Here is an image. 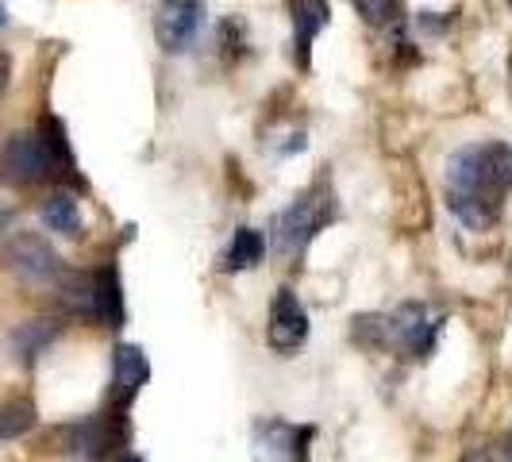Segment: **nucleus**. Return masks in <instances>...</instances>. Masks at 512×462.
<instances>
[{
    "mask_svg": "<svg viewBox=\"0 0 512 462\" xmlns=\"http://www.w3.org/2000/svg\"><path fill=\"white\" fill-rule=\"evenodd\" d=\"M355 8H359V16L366 20L370 27H382V31H393L397 39H401V8H397V0H355Z\"/></svg>",
    "mask_w": 512,
    "mask_h": 462,
    "instance_id": "obj_16",
    "label": "nucleus"
},
{
    "mask_svg": "<svg viewBox=\"0 0 512 462\" xmlns=\"http://www.w3.org/2000/svg\"><path fill=\"white\" fill-rule=\"evenodd\" d=\"M462 462H493V459H489L486 451H470V455H466Z\"/></svg>",
    "mask_w": 512,
    "mask_h": 462,
    "instance_id": "obj_19",
    "label": "nucleus"
},
{
    "mask_svg": "<svg viewBox=\"0 0 512 462\" xmlns=\"http://www.w3.org/2000/svg\"><path fill=\"white\" fill-rule=\"evenodd\" d=\"M266 339L278 355H289L297 351L308 339V312L305 305L297 301L293 289H278L274 305H270V324H266Z\"/></svg>",
    "mask_w": 512,
    "mask_h": 462,
    "instance_id": "obj_7",
    "label": "nucleus"
},
{
    "mask_svg": "<svg viewBox=\"0 0 512 462\" xmlns=\"http://www.w3.org/2000/svg\"><path fill=\"white\" fill-rule=\"evenodd\" d=\"M54 335H58L54 320H31V324H24L20 332L12 335V351H16L20 362H35L54 343Z\"/></svg>",
    "mask_w": 512,
    "mask_h": 462,
    "instance_id": "obj_13",
    "label": "nucleus"
},
{
    "mask_svg": "<svg viewBox=\"0 0 512 462\" xmlns=\"http://www.w3.org/2000/svg\"><path fill=\"white\" fill-rule=\"evenodd\" d=\"M31 424H35V409L27 401H12L0 409V439L24 436V432H31Z\"/></svg>",
    "mask_w": 512,
    "mask_h": 462,
    "instance_id": "obj_18",
    "label": "nucleus"
},
{
    "mask_svg": "<svg viewBox=\"0 0 512 462\" xmlns=\"http://www.w3.org/2000/svg\"><path fill=\"white\" fill-rule=\"evenodd\" d=\"M108 443H112V428L104 420H85V424L66 428V451L74 455H101Z\"/></svg>",
    "mask_w": 512,
    "mask_h": 462,
    "instance_id": "obj_15",
    "label": "nucleus"
},
{
    "mask_svg": "<svg viewBox=\"0 0 512 462\" xmlns=\"http://www.w3.org/2000/svg\"><path fill=\"white\" fill-rule=\"evenodd\" d=\"M39 139L47 143V151H51L54 166H58V174H70V170H74V151H70L66 128H62L54 116H47V120H43V128H39Z\"/></svg>",
    "mask_w": 512,
    "mask_h": 462,
    "instance_id": "obj_17",
    "label": "nucleus"
},
{
    "mask_svg": "<svg viewBox=\"0 0 512 462\" xmlns=\"http://www.w3.org/2000/svg\"><path fill=\"white\" fill-rule=\"evenodd\" d=\"M147 378H151L147 351L135 347V343H120L112 351V401H116V409H128L131 401L143 393Z\"/></svg>",
    "mask_w": 512,
    "mask_h": 462,
    "instance_id": "obj_8",
    "label": "nucleus"
},
{
    "mask_svg": "<svg viewBox=\"0 0 512 462\" xmlns=\"http://www.w3.org/2000/svg\"><path fill=\"white\" fill-rule=\"evenodd\" d=\"M93 320H101L108 328L124 324V289H120L116 266H101L93 274Z\"/></svg>",
    "mask_w": 512,
    "mask_h": 462,
    "instance_id": "obj_11",
    "label": "nucleus"
},
{
    "mask_svg": "<svg viewBox=\"0 0 512 462\" xmlns=\"http://www.w3.org/2000/svg\"><path fill=\"white\" fill-rule=\"evenodd\" d=\"M8 24V12H4V4H0V27Z\"/></svg>",
    "mask_w": 512,
    "mask_h": 462,
    "instance_id": "obj_22",
    "label": "nucleus"
},
{
    "mask_svg": "<svg viewBox=\"0 0 512 462\" xmlns=\"http://www.w3.org/2000/svg\"><path fill=\"white\" fill-rule=\"evenodd\" d=\"M316 436V428L308 424H289V420H258L251 428L258 462H308V443Z\"/></svg>",
    "mask_w": 512,
    "mask_h": 462,
    "instance_id": "obj_5",
    "label": "nucleus"
},
{
    "mask_svg": "<svg viewBox=\"0 0 512 462\" xmlns=\"http://www.w3.org/2000/svg\"><path fill=\"white\" fill-rule=\"evenodd\" d=\"M0 170H4V178L16 181V185H35V181L58 174V166H54L47 143L39 139V131L35 135L31 131L12 135L4 143V151H0Z\"/></svg>",
    "mask_w": 512,
    "mask_h": 462,
    "instance_id": "obj_6",
    "label": "nucleus"
},
{
    "mask_svg": "<svg viewBox=\"0 0 512 462\" xmlns=\"http://www.w3.org/2000/svg\"><path fill=\"white\" fill-rule=\"evenodd\" d=\"M439 332H443V316L420 301H405L397 312L378 316V351L393 347L405 359H428L436 351Z\"/></svg>",
    "mask_w": 512,
    "mask_h": 462,
    "instance_id": "obj_3",
    "label": "nucleus"
},
{
    "mask_svg": "<svg viewBox=\"0 0 512 462\" xmlns=\"http://www.w3.org/2000/svg\"><path fill=\"white\" fill-rule=\"evenodd\" d=\"M8 224H12V212H4V208H0V231L8 228Z\"/></svg>",
    "mask_w": 512,
    "mask_h": 462,
    "instance_id": "obj_21",
    "label": "nucleus"
},
{
    "mask_svg": "<svg viewBox=\"0 0 512 462\" xmlns=\"http://www.w3.org/2000/svg\"><path fill=\"white\" fill-rule=\"evenodd\" d=\"M332 216H335L332 193H328L324 185H312V189L301 193L285 212L274 216V224H270V243H274V251L285 258L301 255L308 243L324 231V224H332Z\"/></svg>",
    "mask_w": 512,
    "mask_h": 462,
    "instance_id": "obj_2",
    "label": "nucleus"
},
{
    "mask_svg": "<svg viewBox=\"0 0 512 462\" xmlns=\"http://www.w3.org/2000/svg\"><path fill=\"white\" fill-rule=\"evenodd\" d=\"M505 451H509V462H512V436H509V443H505Z\"/></svg>",
    "mask_w": 512,
    "mask_h": 462,
    "instance_id": "obj_24",
    "label": "nucleus"
},
{
    "mask_svg": "<svg viewBox=\"0 0 512 462\" xmlns=\"http://www.w3.org/2000/svg\"><path fill=\"white\" fill-rule=\"evenodd\" d=\"M39 216H43V224L58 235H77L81 231V208L70 193H51L43 208H39Z\"/></svg>",
    "mask_w": 512,
    "mask_h": 462,
    "instance_id": "obj_14",
    "label": "nucleus"
},
{
    "mask_svg": "<svg viewBox=\"0 0 512 462\" xmlns=\"http://www.w3.org/2000/svg\"><path fill=\"white\" fill-rule=\"evenodd\" d=\"M443 185H447V208L466 228L486 231L497 220L505 193L512 189V147L509 143L459 147L447 158Z\"/></svg>",
    "mask_w": 512,
    "mask_h": 462,
    "instance_id": "obj_1",
    "label": "nucleus"
},
{
    "mask_svg": "<svg viewBox=\"0 0 512 462\" xmlns=\"http://www.w3.org/2000/svg\"><path fill=\"white\" fill-rule=\"evenodd\" d=\"M266 255V239H262V231L255 228H239L231 235L228 251L220 258V270H228V274H239V270H251L258 266Z\"/></svg>",
    "mask_w": 512,
    "mask_h": 462,
    "instance_id": "obj_12",
    "label": "nucleus"
},
{
    "mask_svg": "<svg viewBox=\"0 0 512 462\" xmlns=\"http://www.w3.org/2000/svg\"><path fill=\"white\" fill-rule=\"evenodd\" d=\"M8 262L12 270H20L27 282H51L62 274V258L47 239L39 235H16L8 247Z\"/></svg>",
    "mask_w": 512,
    "mask_h": 462,
    "instance_id": "obj_9",
    "label": "nucleus"
},
{
    "mask_svg": "<svg viewBox=\"0 0 512 462\" xmlns=\"http://www.w3.org/2000/svg\"><path fill=\"white\" fill-rule=\"evenodd\" d=\"M289 20H293V58H297L301 70H308L312 39L332 24V8H328V0H293Z\"/></svg>",
    "mask_w": 512,
    "mask_h": 462,
    "instance_id": "obj_10",
    "label": "nucleus"
},
{
    "mask_svg": "<svg viewBox=\"0 0 512 462\" xmlns=\"http://www.w3.org/2000/svg\"><path fill=\"white\" fill-rule=\"evenodd\" d=\"M208 8L201 0H162L154 8V39L166 54H185L197 47L205 31Z\"/></svg>",
    "mask_w": 512,
    "mask_h": 462,
    "instance_id": "obj_4",
    "label": "nucleus"
},
{
    "mask_svg": "<svg viewBox=\"0 0 512 462\" xmlns=\"http://www.w3.org/2000/svg\"><path fill=\"white\" fill-rule=\"evenodd\" d=\"M509 4H512V0H509Z\"/></svg>",
    "mask_w": 512,
    "mask_h": 462,
    "instance_id": "obj_25",
    "label": "nucleus"
},
{
    "mask_svg": "<svg viewBox=\"0 0 512 462\" xmlns=\"http://www.w3.org/2000/svg\"><path fill=\"white\" fill-rule=\"evenodd\" d=\"M120 462H143V459H139V455H124Z\"/></svg>",
    "mask_w": 512,
    "mask_h": 462,
    "instance_id": "obj_23",
    "label": "nucleus"
},
{
    "mask_svg": "<svg viewBox=\"0 0 512 462\" xmlns=\"http://www.w3.org/2000/svg\"><path fill=\"white\" fill-rule=\"evenodd\" d=\"M4 89H8V62L0 58V93H4Z\"/></svg>",
    "mask_w": 512,
    "mask_h": 462,
    "instance_id": "obj_20",
    "label": "nucleus"
}]
</instances>
